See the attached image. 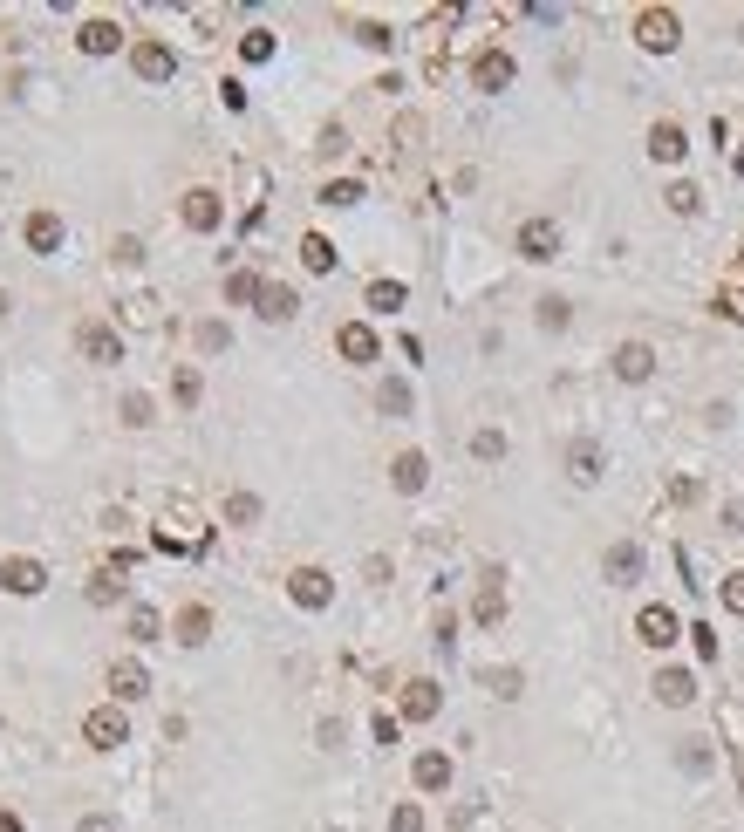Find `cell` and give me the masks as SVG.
I'll use <instances>...</instances> for the list:
<instances>
[{
	"mask_svg": "<svg viewBox=\"0 0 744 832\" xmlns=\"http://www.w3.org/2000/svg\"><path fill=\"white\" fill-rule=\"evenodd\" d=\"M355 41H362V48H390V28H383V21H362V28H355Z\"/></svg>",
	"mask_w": 744,
	"mask_h": 832,
	"instance_id": "43",
	"label": "cell"
},
{
	"mask_svg": "<svg viewBox=\"0 0 744 832\" xmlns=\"http://www.w3.org/2000/svg\"><path fill=\"white\" fill-rule=\"evenodd\" d=\"M157 553H205V526H198L192 512H164V526L151 532Z\"/></svg>",
	"mask_w": 744,
	"mask_h": 832,
	"instance_id": "2",
	"label": "cell"
},
{
	"mask_svg": "<svg viewBox=\"0 0 744 832\" xmlns=\"http://www.w3.org/2000/svg\"><path fill=\"white\" fill-rule=\"evenodd\" d=\"M226 519H233V526H253V519H260V498H253V492H233V498H226Z\"/></svg>",
	"mask_w": 744,
	"mask_h": 832,
	"instance_id": "35",
	"label": "cell"
},
{
	"mask_svg": "<svg viewBox=\"0 0 744 832\" xmlns=\"http://www.w3.org/2000/svg\"><path fill=\"white\" fill-rule=\"evenodd\" d=\"M403 301H410V294H403V280H369V307H376V314H396Z\"/></svg>",
	"mask_w": 744,
	"mask_h": 832,
	"instance_id": "30",
	"label": "cell"
},
{
	"mask_svg": "<svg viewBox=\"0 0 744 832\" xmlns=\"http://www.w3.org/2000/svg\"><path fill=\"white\" fill-rule=\"evenodd\" d=\"M471 82L499 96V89H506V82H512V55H506V48H485V55L471 62Z\"/></svg>",
	"mask_w": 744,
	"mask_h": 832,
	"instance_id": "13",
	"label": "cell"
},
{
	"mask_svg": "<svg viewBox=\"0 0 744 832\" xmlns=\"http://www.w3.org/2000/svg\"><path fill=\"white\" fill-rule=\"evenodd\" d=\"M226 321H205V328H198V348H205V355H219V348H226Z\"/></svg>",
	"mask_w": 744,
	"mask_h": 832,
	"instance_id": "42",
	"label": "cell"
},
{
	"mask_svg": "<svg viewBox=\"0 0 744 832\" xmlns=\"http://www.w3.org/2000/svg\"><path fill=\"white\" fill-rule=\"evenodd\" d=\"M260 287H267V280H260V273H246V266H239V273H226V301H233V307L260 301Z\"/></svg>",
	"mask_w": 744,
	"mask_h": 832,
	"instance_id": "29",
	"label": "cell"
},
{
	"mask_svg": "<svg viewBox=\"0 0 744 832\" xmlns=\"http://www.w3.org/2000/svg\"><path fill=\"white\" fill-rule=\"evenodd\" d=\"M287 594H294L301 607H328V601H335V580H328L321 567H294V573H287Z\"/></svg>",
	"mask_w": 744,
	"mask_h": 832,
	"instance_id": "6",
	"label": "cell"
},
{
	"mask_svg": "<svg viewBox=\"0 0 744 832\" xmlns=\"http://www.w3.org/2000/svg\"><path fill=\"white\" fill-rule=\"evenodd\" d=\"M485 689H492V696H519V689H526V676H519V669H485Z\"/></svg>",
	"mask_w": 744,
	"mask_h": 832,
	"instance_id": "31",
	"label": "cell"
},
{
	"mask_svg": "<svg viewBox=\"0 0 744 832\" xmlns=\"http://www.w3.org/2000/svg\"><path fill=\"white\" fill-rule=\"evenodd\" d=\"M390 832H424V812H417V805H396V812H390Z\"/></svg>",
	"mask_w": 744,
	"mask_h": 832,
	"instance_id": "45",
	"label": "cell"
},
{
	"mask_svg": "<svg viewBox=\"0 0 744 832\" xmlns=\"http://www.w3.org/2000/svg\"><path fill=\"white\" fill-rule=\"evenodd\" d=\"M171 635H178V642H185V648H198V642H205V635H212V614H205V607H178V621H171Z\"/></svg>",
	"mask_w": 744,
	"mask_h": 832,
	"instance_id": "24",
	"label": "cell"
},
{
	"mask_svg": "<svg viewBox=\"0 0 744 832\" xmlns=\"http://www.w3.org/2000/svg\"><path fill=\"white\" fill-rule=\"evenodd\" d=\"M663 198H669V212H676V219H690V212L704 205V191H697V185H669Z\"/></svg>",
	"mask_w": 744,
	"mask_h": 832,
	"instance_id": "33",
	"label": "cell"
},
{
	"mask_svg": "<svg viewBox=\"0 0 744 832\" xmlns=\"http://www.w3.org/2000/svg\"><path fill=\"white\" fill-rule=\"evenodd\" d=\"M635 635H642L649 648H676V635H690V628H676L669 607H642V614H635Z\"/></svg>",
	"mask_w": 744,
	"mask_h": 832,
	"instance_id": "7",
	"label": "cell"
},
{
	"mask_svg": "<svg viewBox=\"0 0 744 832\" xmlns=\"http://www.w3.org/2000/svg\"><path fill=\"white\" fill-rule=\"evenodd\" d=\"M540 328H547V335H560V328H567V301H560V294H547V301H540Z\"/></svg>",
	"mask_w": 744,
	"mask_h": 832,
	"instance_id": "40",
	"label": "cell"
},
{
	"mask_svg": "<svg viewBox=\"0 0 744 832\" xmlns=\"http://www.w3.org/2000/svg\"><path fill=\"white\" fill-rule=\"evenodd\" d=\"M615 376L622 382H649L656 376V348H649V341H622V348H615Z\"/></svg>",
	"mask_w": 744,
	"mask_h": 832,
	"instance_id": "10",
	"label": "cell"
},
{
	"mask_svg": "<svg viewBox=\"0 0 744 832\" xmlns=\"http://www.w3.org/2000/svg\"><path fill=\"white\" fill-rule=\"evenodd\" d=\"M123 423H130V430H144V423H157L151 396H123Z\"/></svg>",
	"mask_w": 744,
	"mask_h": 832,
	"instance_id": "38",
	"label": "cell"
},
{
	"mask_svg": "<svg viewBox=\"0 0 744 832\" xmlns=\"http://www.w3.org/2000/svg\"><path fill=\"white\" fill-rule=\"evenodd\" d=\"M335 348H342L349 362H376V328H369V321H342V328H335Z\"/></svg>",
	"mask_w": 744,
	"mask_h": 832,
	"instance_id": "15",
	"label": "cell"
},
{
	"mask_svg": "<svg viewBox=\"0 0 744 832\" xmlns=\"http://www.w3.org/2000/svg\"><path fill=\"white\" fill-rule=\"evenodd\" d=\"M239 55H246V62H274V35H267V28L239 35Z\"/></svg>",
	"mask_w": 744,
	"mask_h": 832,
	"instance_id": "32",
	"label": "cell"
},
{
	"mask_svg": "<svg viewBox=\"0 0 744 832\" xmlns=\"http://www.w3.org/2000/svg\"><path fill=\"white\" fill-rule=\"evenodd\" d=\"M690 696H697V676H690V669H656V703L683 710Z\"/></svg>",
	"mask_w": 744,
	"mask_h": 832,
	"instance_id": "18",
	"label": "cell"
},
{
	"mask_svg": "<svg viewBox=\"0 0 744 832\" xmlns=\"http://www.w3.org/2000/svg\"><path fill=\"white\" fill-rule=\"evenodd\" d=\"M683 151H690L683 123H656V130H649V157H656V164H683Z\"/></svg>",
	"mask_w": 744,
	"mask_h": 832,
	"instance_id": "17",
	"label": "cell"
},
{
	"mask_svg": "<svg viewBox=\"0 0 744 832\" xmlns=\"http://www.w3.org/2000/svg\"><path fill=\"white\" fill-rule=\"evenodd\" d=\"M683 771H697V778L710 771V751H704V744H683Z\"/></svg>",
	"mask_w": 744,
	"mask_h": 832,
	"instance_id": "48",
	"label": "cell"
},
{
	"mask_svg": "<svg viewBox=\"0 0 744 832\" xmlns=\"http://www.w3.org/2000/svg\"><path fill=\"white\" fill-rule=\"evenodd\" d=\"M219 219H226L219 191H205V185H198V191H185V226H192V232H212Z\"/></svg>",
	"mask_w": 744,
	"mask_h": 832,
	"instance_id": "14",
	"label": "cell"
},
{
	"mask_svg": "<svg viewBox=\"0 0 744 832\" xmlns=\"http://www.w3.org/2000/svg\"><path fill=\"white\" fill-rule=\"evenodd\" d=\"M690 642H697V655H704V662H717V628H690Z\"/></svg>",
	"mask_w": 744,
	"mask_h": 832,
	"instance_id": "49",
	"label": "cell"
},
{
	"mask_svg": "<svg viewBox=\"0 0 744 832\" xmlns=\"http://www.w3.org/2000/svg\"><path fill=\"white\" fill-rule=\"evenodd\" d=\"M117 594H123V580H117V573H110V567H103V573H96V580H89V601H96V607H110V601H117Z\"/></svg>",
	"mask_w": 744,
	"mask_h": 832,
	"instance_id": "37",
	"label": "cell"
},
{
	"mask_svg": "<svg viewBox=\"0 0 744 832\" xmlns=\"http://www.w3.org/2000/svg\"><path fill=\"white\" fill-rule=\"evenodd\" d=\"M123 307H130V321H137V328H151V321H157V301H151V294H137V301H123Z\"/></svg>",
	"mask_w": 744,
	"mask_h": 832,
	"instance_id": "46",
	"label": "cell"
},
{
	"mask_svg": "<svg viewBox=\"0 0 744 832\" xmlns=\"http://www.w3.org/2000/svg\"><path fill=\"white\" fill-rule=\"evenodd\" d=\"M76 48H82V55H117V48H123V28L96 14V21H82V28H76Z\"/></svg>",
	"mask_w": 744,
	"mask_h": 832,
	"instance_id": "12",
	"label": "cell"
},
{
	"mask_svg": "<svg viewBox=\"0 0 744 832\" xmlns=\"http://www.w3.org/2000/svg\"><path fill=\"white\" fill-rule=\"evenodd\" d=\"M130 635H137V642H157V635H164V621H157L151 607H137V614H130Z\"/></svg>",
	"mask_w": 744,
	"mask_h": 832,
	"instance_id": "41",
	"label": "cell"
},
{
	"mask_svg": "<svg viewBox=\"0 0 744 832\" xmlns=\"http://www.w3.org/2000/svg\"><path fill=\"white\" fill-rule=\"evenodd\" d=\"M724 607L744 614V573H724Z\"/></svg>",
	"mask_w": 744,
	"mask_h": 832,
	"instance_id": "47",
	"label": "cell"
},
{
	"mask_svg": "<svg viewBox=\"0 0 744 832\" xmlns=\"http://www.w3.org/2000/svg\"><path fill=\"white\" fill-rule=\"evenodd\" d=\"M437 703H444V696H437V682H403V717H410V723H431Z\"/></svg>",
	"mask_w": 744,
	"mask_h": 832,
	"instance_id": "20",
	"label": "cell"
},
{
	"mask_svg": "<svg viewBox=\"0 0 744 832\" xmlns=\"http://www.w3.org/2000/svg\"><path fill=\"white\" fill-rule=\"evenodd\" d=\"M28 246H35V253H55V246H62V219H55V212H35V219H28Z\"/></svg>",
	"mask_w": 744,
	"mask_h": 832,
	"instance_id": "25",
	"label": "cell"
},
{
	"mask_svg": "<svg viewBox=\"0 0 744 832\" xmlns=\"http://www.w3.org/2000/svg\"><path fill=\"white\" fill-rule=\"evenodd\" d=\"M82 737H89L96 751H117V744H130V717H123V703L89 710V717H82Z\"/></svg>",
	"mask_w": 744,
	"mask_h": 832,
	"instance_id": "3",
	"label": "cell"
},
{
	"mask_svg": "<svg viewBox=\"0 0 744 832\" xmlns=\"http://www.w3.org/2000/svg\"><path fill=\"white\" fill-rule=\"evenodd\" d=\"M130 69L144 82H171L178 76V55H171V41H137V48H130Z\"/></svg>",
	"mask_w": 744,
	"mask_h": 832,
	"instance_id": "5",
	"label": "cell"
},
{
	"mask_svg": "<svg viewBox=\"0 0 744 832\" xmlns=\"http://www.w3.org/2000/svg\"><path fill=\"white\" fill-rule=\"evenodd\" d=\"M110 689H117V703H137V696H151V676H144V662H110Z\"/></svg>",
	"mask_w": 744,
	"mask_h": 832,
	"instance_id": "16",
	"label": "cell"
},
{
	"mask_svg": "<svg viewBox=\"0 0 744 832\" xmlns=\"http://www.w3.org/2000/svg\"><path fill=\"white\" fill-rule=\"evenodd\" d=\"M553 253H560L553 219H526V226H519V260H553Z\"/></svg>",
	"mask_w": 744,
	"mask_h": 832,
	"instance_id": "11",
	"label": "cell"
},
{
	"mask_svg": "<svg viewBox=\"0 0 744 832\" xmlns=\"http://www.w3.org/2000/svg\"><path fill=\"white\" fill-rule=\"evenodd\" d=\"M601 567H608V580H615V587H628V580H635V573H642V546H635V539H615V546H608V560H601Z\"/></svg>",
	"mask_w": 744,
	"mask_h": 832,
	"instance_id": "19",
	"label": "cell"
},
{
	"mask_svg": "<svg viewBox=\"0 0 744 832\" xmlns=\"http://www.w3.org/2000/svg\"><path fill=\"white\" fill-rule=\"evenodd\" d=\"M635 41H642L649 55H669V48L683 41V21H676L669 7H642V14H635Z\"/></svg>",
	"mask_w": 744,
	"mask_h": 832,
	"instance_id": "1",
	"label": "cell"
},
{
	"mask_svg": "<svg viewBox=\"0 0 744 832\" xmlns=\"http://www.w3.org/2000/svg\"><path fill=\"white\" fill-rule=\"evenodd\" d=\"M198 389H205V382H198V369H178V376H171V396H178V410H192Z\"/></svg>",
	"mask_w": 744,
	"mask_h": 832,
	"instance_id": "36",
	"label": "cell"
},
{
	"mask_svg": "<svg viewBox=\"0 0 744 832\" xmlns=\"http://www.w3.org/2000/svg\"><path fill=\"white\" fill-rule=\"evenodd\" d=\"M424 478H431L424 451H403V457L390 464V485H396V492H424Z\"/></svg>",
	"mask_w": 744,
	"mask_h": 832,
	"instance_id": "21",
	"label": "cell"
},
{
	"mask_svg": "<svg viewBox=\"0 0 744 832\" xmlns=\"http://www.w3.org/2000/svg\"><path fill=\"white\" fill-rule=\"evenodd\" d=\"M410 403H417V396H410V382H383V389H376V410L383 416H410Z\"/></svg>",
	"mask_w": 744,
	"mask_h": 832,
	"instance_id": "27",
	"label": "cell"
},
{
	"mask_svg": "<svg viewBox=\"0 0 744 832\" xmlns=\"http://www.w3.org/2000/svg\"><path fill=\"white\" fill-rule=\"evenodd\" d=\"M7 307H14V301H7V294H0V314H7Z\"/></svg>",
	"mask_w": 744,
	"mask_h": 832,
	"instance_id": "53",
	"label": "cell"
},
{
	"mask_svg": "<svg viewBox=\"0 0 744 832\" xmlns=\"http://www.w3.org/2000/svg\"><path fill=\"white\" fill-rule=\"evenodd\" d=\"M567 471H574V485H594V478H601V444L581 437V444L567 451Z\"/></svg>",
	"mask_w": 744,
	"mask_h": 832,
	"instance_id": "23",
	"label": "cell"
},
{
	"mask_svg": "<svg viewBox=\"0 0 744 832\" xmlns=\"http://www.w3.org/2000/svg\"><path fill=\"white\" fill-rule=\"evenodd\" d=\"M0 832H28V826H21V819H14V812H0Z\"/></svg>",
	"mask_w": 744,
	"mask_h": 832,
	"instance_id": "52",
	"label": "cell"
},
{
	"mask_svg": "<svg viewBox=\"0 0 744 832\" xmlns=\"http://www.w3.org/2000/svg\"><path fill=\"white\" fill-rule=\"evenodd\" d=\"M110 260H117V266H137V260H144V239H130V232H123L117 246H110Z\"/></svg>",
	"mask_w": 744,
	"mask_h": 832,
	"instance_id": "44",
	"label": "cell"
},
{
	"mask_svg": "<svg viewBox=\"0 0 744 832\" xmlns=\"http://www.w3.org/2000/svg\"><path fill=\"white\" fill-rule=\"evenodd\" d=\"M76 348L89 355V362H103V369H110V362H123V335L110 328V321H82V328H76Z\"/></svg>",
	"mask_w": 744,
	"mask_h": 832,
	"instance_id": "4",
	"label": "cell"
},
{
	"mask_svg": "<svg viewBox=\"0 0 744 832\" xmlns=\"http://www.w3.org/2000/svg\"><path fill=\"white\" fill-rule=\"evenodd\" d=\"M738 178H744V151H738Z\"/></svg>",
	"mask_w": 744,
	"mask_h": 832,
	"instance_id": "54",
	"label": "cell"
},
{
	"mask_svg": "<svg viewBox=\"0 0 744 832\" xmlns=\"http://www.w3.org/2000/svg\"><path fill=\"white\" fill-rule=\"evenodd\" d=\"M294 287H280V280H267V287H260V314H267V321H287V314H294Z\"/></svg>",
	"mask_w": 744,
	"mask_h": 832,
	"instance_id": "26",
	"label": "cell"
},
{
	"mask_svg": "<svg viewBox=\"0 0 744 832\" xmlns=\"http://www.w3.org/2000/svg\"><path fill=\"white\" fill-rule=\"evenodd\" d=\"M0 587H7V594H41V587H48V567L28 560V553H14V560L0 567Z\"/></svg>",
	"mask_w": 744,
	"mask_h": 832,
	"instance_id": "8",
	"label": "cell"
},
{
	"mask_svg": "<svg viewBox=\"0 0 744 832\" xmlns=\"http://www.w3.org/2000/svg\"><path fill=\"white\" fill-rule=\"evenodd\" d=\"M362 198V185L355 178H335V185H321V205H355Z\"/></svg>",
	"mask_w": 744,
	"mask_h": 832,
	"instance_id": "39",
	"label": "cell"
},
{
	"mask_svg": "<svg viewBox=\"0 0 744 832\" xmlns=\"http://www.w3.org/2000/svg\"><path fill=\"white\" fill-rule=\"evenodd\" d=\"M499 580H506L499 567L478 573V607H471V614H478V628H499V621H506V587H499Z\"/></svg>",
	"mask_w": 744,
	"mask_h": 832,
	"instance_id": "9",
	"label": "cell"
},
{
	"mask_svg": "<svg viewBox=\"0 0 744 832\" xmlns=\"http://www.w3.org/2000/svg\"><path fill=\"white\" fill-rule=\"evenodd\" d=\"M410 778H417V792H444V785H451V757H444V751H424Z\"/></svg>",
	"mask_w": 744,
	"mask_h": 832,
	"instance_id": "22",
	"label": "cell"
},
{
	"mask_svg": "<svg viewBox=\"0 0 744 832\" xmlns=\"http://www.w3.org/2000/svg\"><path fill=\"white\" fill-rule=\"evenodd\" d=\"M301 266H308V273H335V246H328L321 232H308V239H301Z\"/></svg>",
	"mask_w": 744,
	"mask_h": 832,
	"instance_id": "28",
	"label": "cell"
},
{
	"mask_svg": "<svg viewBox=\"0 0 744 832\" xmlns=\"http://www.w3.org/2000/svg\"><path fill=\"white\" fill-rule=\"evenodd\" d=\"M76 832H117V819H110V812H89V819H82Z\"/></svg>",
	"mask_w": 744,
	"mask_h": 832,
	"instance_id": "50",
	"label": "cell"
},
{
	"mask_svg": "<svg viewBox=\"0 0 744 832\" xmlns=\"http://www.w3.org/2000/svg\"><path fill=\"white\" fill-rule=\"evenodd\" d=\"M471 457L499 464V457H506V430H478V437H471Z\"/></svg>",
	"mask_w": 744,
	"mask_h": 832,
	"instance_id": "34",
	"label": "cell"
},
{
	"mask_svg": "<svg viewBox=\"0 0 744 832\" xmlns=\"http://www.w3.org/2000/svg\"><path fill=\"white\" fill-rule=\"evenodd\" d=\"M724 526H731V532H744V498H731V505H724Z\"/></svg>",
	"mask_w": 744,
	"mask_h": 832,
	"instance_id": "51",
	"label": "cell"
}]
</instances>
